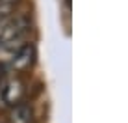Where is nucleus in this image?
<instances>
[{
	"instance_id": "f03ea898",
	"label": "nucleus",
	"mask_w": 128,
	"mask_h": 123,
	"mask_svg": "<svg viewBox=\"0 0 128 123\" xmlns=\"http://www.w3.org/2000/svg\"><path fill=\"white\" fill-rule=\"evenodd\" d=\"M34 60H35V47H34V43H24V45L13 54L11 67L15 69L17 73H22V71H26V69H30L34 65Z\"/></svg>"
},
{
	"instance_id": "7ed1b4c3",
	"label": "nucleus",
	"mask_w": 128,
	"mask_h": 123,
	"mask_svg": "<svg viewBox=\"0 0 128 123\" xmlns=\"http://www.w3.org/2000/svg\"><path fill=\"white\" fill-rule=\"evenodd\" d=\"M32 121H34V112L30 108V104L19 103V104L10 108L8 123H32Z\"/></svg>"
},
{
	"instance_id": "423d86ee",
	"label": "nucleus",
	"mask_w": 128,
	"mask_h": 123,
	"mask_svg": "<svg viewBox=\"0 0 128 123\" xmlns=\"http://www.w3.org/2000/svg\"><path fill=\"white\" fill-rule=\"evenodd\" d=\"M0 123H6V121H4V119H0Z\"/></svg>"
},
{
	"instance_id": "f257e3e1",
	"label": "nucleus",
	"mask_w": 128,
	"mask_h": 123,
	"mask_svg": "<svg viewBox=\"0 0 128 123\" xmlns=\"http://www.w3.org/2000/svg\"><path fill=\"white\" fill-rule=\"evenodd\" d=\"M24 95V84L20 78H10L0 88V104L2 106H15L20 103Z\"/></svg>"
},
{
	"instance_id": "20e7f679",
	"label": "nucleus",
	"mask_w": 128,
	"mask_h": 123,
	"mask_svg": "<svg viewBox=\"0 0 128 123\" xmlns=\"http://www.w3.org/2000/svg\"><path fill=\"white\" fill-rule=\"evenodd\" d=\"M17 4H19V0H0V21L10 19L15 11Z\"/></svg>"
},
{
	"instance_id": "39448f33",
	"label": "nucleus",
	"mask_w": 128,
	"mask_h": 123,
	"mask_svg": "<svg viewBox=\"0 0 128 123\" xmlns=\"http://www.w3.org/2000/svg\"><path fill=\"white\" fill-rule=\"evenodd\" d=\"M2 77H4V67L0 65V80H2Z\"/></svg>"
}]
</instances>
